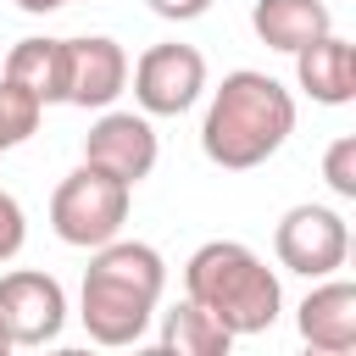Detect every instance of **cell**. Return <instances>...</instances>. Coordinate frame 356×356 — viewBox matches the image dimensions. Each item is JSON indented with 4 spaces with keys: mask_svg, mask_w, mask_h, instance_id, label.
Wrapping results in <instances>:
<instances>
[{
    "mask_svg": "<svg viewBox=\"0 0 356 356\" xmlns=\"http://www.w3.org/2000/svg\"><path fill=\"white\" fill-rule=\"evenodd\" d=\"M295 134V100L278 78L267 72H228L206 106V122H200V150L228 167V172H245V167H261L267 156H278V145Z\"/></svg>",
    "mask_w": 356,
    "mask_h": 356,
    "instance_id": "6da1fadb",
    "label": "cell"
},
{
    "mask_svg": "<svg viewBox=\"0 0 356 356\" xmlns=\"http://www.w3.org/2000/svg\"><path fill=\"white\" fill-rule=\"evenodd\" d=\"M167 267L139 239H106L95 245V261L83 267V328L95 345H134L150 328V312L161 300Z\"/></svg>",
    "mask_w": 356,
    "mask_h": 356,
    "instance_id": "7a4b0ae2",
    "label": "cell"
},
{
    "mask_svg": "<svg viewBox=\"0 0 356 356\" xmlns=\"http://www.w3.org/2000/svg\"><path fill=\"white\" fill-rule=\"evenodd\" d=\"M184 289L228 334H261V328H273L278 300H284L273 267L250 245H239V239H206L184 261Z\"/></svg>",
    "mask_w": 356,
    "mask_h": 356,
    "instance_id": "3957f363",
    "label": "cell"
},
{
    "mask_svg": "<svg viewBox=\"0 0 356 356\" xmlns=\"http://www.w3.org/2000/svg\"><path fill=\"white\" fill-rule=\"evenodd\" d=\"M128 195L134 189L122 178H111V172H100L89 161L72 167L56 184V195H50V228H56V239L78 245V250H95V245L117 239L122 222H128Z\"/></svg>",
    "mask_w": 356,
    "mask_h": 356,
    "instance_id": "277c9868",
    "label": "cell"
},
{
    "mask_svg": "<svg viewBox=\"0 0 356 356\" xmlns=\"http://www.w3.org/2000/svg\"><path fill=\"white\" fill-rule=\"evenodd\" d=\"M206 89V56L195 44H150L134 61V100L145 106V117H178L200 100Z\"/></svg>",
    "mask_w": 356,
    "mask_h": 356,
    "instance_id": "5b68a950",
    "label": "cell"
},
{
    "mask_svg": "<svg viewBox=\"0 0 356 356\" xmlns=\"http://www.w3.org/2000/svg\"><path fill=\"white\" fill-rule=\"evenodd\" d=\"M273 250L289 273H306V278H328L334 267H345V250H350V234H345V217L328 211V206H289L273 228Z\"/></svg>",
    "mask_w": 356,
    "mask_h": 356,
    "instance_id": "8992f818",
    "label": "cell"
},
{
    "mask_svg": "<svg viewBox=\"0 0 356 356\" xmlns=\"http://www.w3.org/2000/svg\"><path fill=\"white\" fill-rule=\"evenodd\" d=\"M67 323V295L50 273L17 267L0 278V328L11 334V345H50Z\"/></svg>",
    "mask_w": 356,
    "mask_h": 356,
    "instance_id": "52a82bcc",
    "label": "cell"
},
{
    "mask_svg": "<svg viewBox=\"0 0 356 356\" xmlns=\"http://www.w3.org/2000/svg\"><path fill=\"white\" fill-rule=\"evenodd\" d=\"M83 161L100 167V172H111V178H122L134 189L156 167V128L145 117H134V111H106L89 128V139H83Z\"/></svg>",
    "mask_w": 356,
    "mask_h": 356,
    "instance_id": "ba28073f",
    "label": "cell"
},
{
    "mask_svg": "<svg viewBox=\"0 0 356 356\" xmlns=\"http://www.w3.org/2000/svg\"><path fill=\"white\" fill-rule=\"evenodd\" d=\"M128 83V56L106 33L67 39V106H111Z\"/></svg>",
    "mask_w": 356,
    "mask_h": 356,
    "instance_id": "9c48e42d",
    "label": "cell"
},
{
    "mask_svg": "<svg viewBox=\"0 0 356 356\" xmlns=\"http://www.w3.org/2000/svg\"><path fill=\"white\" fill-rule=\"evenodd\" d=\"M295 78L312 100L323 106H345L356 100V44L339 33H317L312 44L295 50Z\"/></svg>",
    "mask_w": 356,
    "mask_h": 356,
    "instance_id": "30bf717a",
    "label": "cell"
},
{
    "mask_svg": "<svg viewBox=\"0 0 356 356\" xmlns=\"http://www.w3.org/2000/svg\"><path fill=\"white\" fill-rule=\"evenodd\" d=\"M300 339L323 356H345L356 350V284L334 278L323 289H312L300 300Z\"/></svg>",
    "mask_w": 356,
    "mask_h": 356,
    "instance_id": "8fae6325",
    "label": "cell"
},
{
    "mask_svg": "<svg viewBox=\"0 0 356 356\" xmlns=\"http://www.w3.org/2000/svg\"><path fill=\"white\" fill-rule=\"evenodd\" d=\"M250 28L267 50H300L317 33H328V6L323 0H256L250 6Z\"/></svg>",
    "mask_w": 356,
    "mask_h": 356,
    "instance_id": "7c38bea8",
    "label": "cell"
},
{
    "mask_svg": "<svg viewBox=\"0 0 356 356\" xmlns=\"http://www.w3.org/2000/svg\"><path fill=\"white\" fill-rule=\"evenodd\" d=\"M6 78L22 83L39 106L67 100V39H17L6 50Z\"/></svg>",
    "mask_w": 356,
    "mask_h": 356,
    "instance_id": "4fadbf2b",
    "label": "cell"
},
{
    "mask_svg": "<svg viewBox=\"0 0 356 356\" xmlns=\"http://www.w3.org/2000/svg\"><path fill=\"white\" fill-rule=\"evenodd\" d=\"M228 345H234V334L189 295L161 317V350L167 356H228Z\"/></svg>",
    "mask_w": 356,
    "mask_h": 356,
    "instance_id": "5bb4252c",
    "label": "cell"
},
{
    "mask_svg": "<svg viewBox=\"0 0 356 356\" xmlns=\"http://www.w3.org/2000/svg\"><path fill=\"white\" fill-rule=\"evenodd\" d=\"M39 100L22 89V83H11V78H0V150H11V145H22L33 128H39Z\"/></svg>",
    "mask_w": 356,
    "mask_h": 356,
    "instance_id": "9a60e30c",
    "label": "cell"
},
{
    "mask_svg": "<svg viewBox=\"0 0 356 356\" xmlns=\"http://www.w3.org/2000/svg\"><path fill=\"white\" fill-rule=\"evenodd\" d=\"M323 178L339 200H356V134H339L323 156Z\"/></svg>",
    "mask_w": 356,
    "mask_h": 356,
    "instance_id": "2e32d148",
    "label": "cell"
},
{
    "mask_svg": "<svg viewBox=\"0 0 356 356\" xmlns=\"http://www.w3.org/2000/svg\"><path fill=\"white\" fill-rule=\"evenodd\" d=\"M22 239H28V222H22V206L0 189V261H11L17 250H22Z\"/></svg>",
    "mask_w": 356,
    "mask_h": 356,
    "instance_id": "e0dca14e",
    "label": "cell"
},
{
    "mask_svg": "<svg viewBox=\"0 0 356 356\" xmlns=\"http://www.w3.org/2000/svg\"><path fill=\"white\" fill-rule=\"evenodd\" d=\"M211 0H150V11L156 17H172V22H189V17H200Z\"/></svg>",
    "mask_w": 356,
    "mask_h": 356,
    "instance_id": "ac0fdd59",
    "label": "cell"
},
{
    "mask_svg": "<svg viewBox=\"0 0 356 356\" xmlns=\"http://www.w3.org/2000/svg\"><path fill=\"white\" fill-rule=\"evenodd\" d=\"M22 11H33V17H44V11H56V6H67V0H17Z\"/></svg>",
    "mask_w": 356,
    "mask_h": 356,
    "instance_id": "d6986e66",
    "label": "cell"
},
{
    "mask_svg": "<svg viewBox=\"0 0 356 356\" xmlns=\"http://www.w3.org/2000/svg\"><path fill=\"white\" fill-rule=\"evenodd\" d=\"M6 350H11V334H6V328H0V356H6Z\"/></svg>",
    "mask_w": 356,
    "mask_h": 356,
    "instance_id": "ffe728a7",
    "label": "cell"
}]
</instances>
